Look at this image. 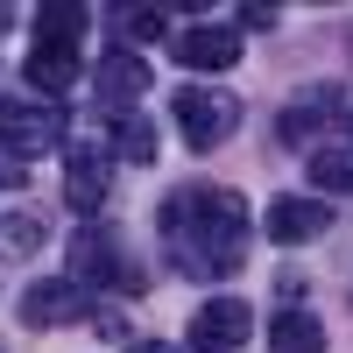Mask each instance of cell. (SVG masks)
Here are the masks:
<instances>
[{"mask_svg":"<svg viewBox=\"0 0 353 353\" xmlns=\"http://www.w3.org/2000/svg\"><path fill=\"white\" fill-rule=\"evenodd\" d=\"M163 241H170V261L184 276H226V269H241L248 205L233 198V191H219V184L176 191L163 205Z\"/></svg>","mask_w":353,"mask_h":353,"instance_id":"6da1fadb","label":"cell"},{"mask_svg":"<svg viewBox=\"0 0 353 353\" xmlns=\"http://www.w3.org/2000/svg\"><path fill=\"white\" fill-rule=\"evenodd\" d=\"M57 141H64V113H57L50 99H21V92L0 99V149H8V156L36 163V156L57 149Z\"/></svg>","mask_w":353,"mask_h":353,"instance_id":"7a4b0ae2","label":"cell"},{"mask_svg":"<svg viewBox=\"0 0 353 353\" xmlns=\"http://www.w3.org/2000/svg\"><path fill=\"white\" fill-rule=\"evenodd\" d=\"M170 113H176V128H184L191 149H219V141L241 128V99L212 92V85H184V92L170 99Z\"/></svg>","mask_w":353,"mask_h":353,"instance_id":"3957f363","label":"cell"},{"mask_svg":"<svg viewBox=\"0 0 353 353\" xmlns=\"http://www.w3.org/2000/svg\"><path fill=\"white\" fill-rule=\"evenodd\" d=\"M71 269L78 283H113V290H141V269L121 254V241H113L106 226H85L78 241H71Z\"/></svg>","mask_w":353,"mask_h":353,"instance_id":"277c9868","label":"cell"},{"mask_svg":"<svg viewBox=\"0 0 353 353\" xmlns=\"http://www.w3.org/2000/svg\"><path fill=\"white\" fill-rule=\"evenodd\" d=\"M325 226H332V205H325V198H276L269 219H261V233H269L276 248H304V241H318Z\"/></svg>","mask_w":353,"mask_h":353,"instance_id":"5b68a950","label":"cell"},{"mask_svg":"<svg viewBox=\"0 0 353 353\" xmlns=\"http://www.w3.org/2000/svg\"><path fill=\"white\" fill-rule=\"evenodd\" d=\"M248 332H254V311H248L241 297H212V304H198V318H191V339H198L205 353L241 346Z\"/></svg>","mask_w":353,"mask_h":353,"instance_id":"8992f818","label":"cell"},{"mask_svg":"<svg viewBox=\"0 0 353 353\" xmlns=\"http://www.w3.org/2000/svg\"><path fill=\"white\" fill-rule=\"evenodd\" d=\"M85 283L71 276H57V283H28V297H21V325H71V318H85Z\"/></svg>","mask_w":353,"mask_h":353,"instance_id":"52a82bcc","label":"cell"},{"mask_svg":"<svg viewBox=\"0 0 353 353\" xmlns=\"http://www.w3.org/2000/svg\"><path fill=\"white\" fill-rule=\"evenodd\" d=\"M233 57H241V36L219 28V21H198V28L176 36V64H184V71H226Z\"/></svg>","mask_w":353,"mask_h":353,"instance_id":"ba28073f","label":"cell"},{"mask_svg":"<svg viewBox=\"0 0 353 353\" xmlns=\"http://www.w3.org/2000/svg\"><path fill=\"white\" fill-rule=\"evenodd\" d=\"M141 92H149V64H141L134 50H106V57H99V99L134 106Z\"/></svg>","mask_w":353,"mask_h":353,"instance_id":"9c48e42d","label":"cell"},{"mask_svg":"<svg viewBox=\"0 0 353 353\" xmlns=\"http://www.w3.org/2000/svg\"><path fill=\"white\" fill-rule=\"evenodd\" d=\"M78 78H85V64H78V50H57V43H36V50H28V85H36L43 99H57V92H71Z\"/></svg>","mask_w":353,"mask_h":353,"instance_id":"30bf717a","label":"cell"},{"mask_svg":"<svg viewBox=\"0 0 353 353\" xmlns=\"http://www.w3.org/2000/svg\"><path fill=\"white\" fill-rule=\"evenodd\" d=\"M64 198H71V212H99L106 205V156L99 149H71V176H64Z\"/></svg>","mask_w":353,"mask_h":353,"instance_id":"8fae6325","label":"cell"},{"mask_svg":"<svg viewBox=\"0 0 353 353\" xmlns=\"http://www.w3.org/2000/svg\"><path fill=\"white\" fill-rule=\"evenodd\" d=\"M85 28H92V14H85V0H50V8L36 14V43H57V50H78Z\"/></svg>","mask_w":353,"mask_h":353,"instance_id":"7c38bea8","label":"cell"},{"mask_svg":"<svg viewBox=\"0 0 353 353\" xmlns=\"http://www.w3.org/2000/svg\"><path fill=\"white\" fill-rule=\"evenodd\" d=\"M269 346L276 353H325V325H318L311 311H283L269 325Z\"/></svg>","mask_w":353,"mask_h":353,"instance_id":"4fadbf2b","label":"cell"},{"mask_svg":"<svg viewBox=\"0 0 353 353\" xmlns=\"http://www.w3.org/2000/svg\"><path fill=\"white\" fill-rule=\"evenodd\" d=\"M43 241H50V233H43L36 212H0V261H28Z\"/></svg>","mask_w":353,"mask_h":353,"instance_id":"5bb4252c","label":"cell"},{"mask_svg":"<svg viewBox=\"0 0 353 353\" xmlns=\"http://www.w3.org/2000/svg\"><path fill=\"white\" fill-rule=\"evenodd\" d=\"M113 156H121V163H156V128H149V113H121V121H113Z\"/></svg>","mask_w":353,"mask_h":353,"instance_id":"9a60e30c","label":"cell"},{"mask_svg":"<svg viewBox=\"0 0 353 353\" xmlns=\"http://www.w3.org/2000/svg\"><path fill=\"white\" fill-rule=\"evenodd\" d=\"M311 184H325V191H353V134L311 156Z\"/></svg>","mask_w":353,"mask_h":353,"instance_id":"2e32d148","label":"cell"},{"mask_svg":"<svg viewBox=\"0 0 353 353\" xmlns=\"http://www.w3.org/2000/svg\"><path fill=\"white\" fill-rule=\"evenodd\" d=\"M332 106H339V92H332V85H318V92H311V99H297V106H290V113H283V141H304V134H311L318 121H325V113H332Z\"/></svg>","mask_w":353,"mask_h":353,"instance_id":"e0dca14e","label":"cell"},{"mask_svg":"<svg viewBox=\"0 0 353 353\" xmlns=\"http://www.w3.org/2000/svg\"><path fill=\"white\" fill-rule=\"evenodd\" d=\"M113 28H121V50H134V43H156L170 21H163L156 8H121V14H113Z\"/></svg>","mask_w":353,"mask_h":353,"instance_id":"ac0fdd59","label":"cell"},{"mask_svg":"<svg viewBox=\"0 0 353 353\" xmlns=\"http://www.w3.org/2000/svg\"><path fill=\"white\" fill-rule=\"evenodd\" d=\"M21 170H28L21 156H0V184H21Z\"/></svg>","mask_w":353,"mask_h":353,"instance_id":"d6986e66","label":"cell"},{"mask_svg":"<svg viewBox=\"0 0 353 353\" xmlns=\"http://www.w3.org/2000/svg\"><path fill=\"white\" fill-rule=\"evenodd\" d=\"M128 353H170V346H163V339H141V346H128Z\"/></svg>","mask_w":353,"mask_h":353,"instance_id":"ffe728a7","label":"cell"}]
</instances>
